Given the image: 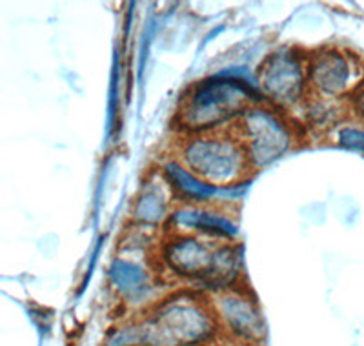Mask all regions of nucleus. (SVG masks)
I'll use <instances>...</instances> for the list:
<instances>
[{
	"label": "nucleus",
	"mask_w": 364,
	"mask_h": 346,
	"mask_svg": "<svg viewBox=\"0 0 364 346\" xmlns=\"http://www.w3.org/2000/svg\"><path fill=\"white\" fill-rule=\"evenodd\" d=\"M257 77L248 68H230L203 78L182 97L177 112L182 135L230 130L253 104H262Z\"/></svg>",
	"instance_id": "obj_1"
},
{
	"label": "nucleus",
	"mask_w": 364,
	"mask_h": 346,
	"mask_svg": "<svg viewBox=\"0 0 364 346\" xmlns=\"http://www.w3.org/2000/svg\"><path fill=\"white\" fill-rule=\"evenodd\" d=\"M139 318L144 346H203L223 339L210 297L190 288L168 293Z\"/></svg>",
	"instance_id": "obj_2"
},
{
	"label": "nucleus",
	"mask_w": 364,
	"mask_h": 346,
	"mask_svg": "<svg viewBox=\"0 0 364 346\" xmlns=\"http://www.w3.org/2000/svg\"><path fill=\"white\" fill-rule=\"evenodd\" d=\"M188 169L213 186L250 179V162L240 140L230 130L182 137L175 155Z\"/></svg>",
	"instance_id": "obj_3"
},
{
	"label": "nucleus",
	"mask_w": 364,
	"mask_h": 346,
	"mask_svg": "<svg viewBox=\"0 0 364 346\" xmlns=\"http://www.w3.org/2000/svg\"><path fill=\"white\" fill-rule=\"evenodd\" d=\"M245 148L252 169H261L281 159L295 146L297 133L291 119L269 104H253L232 126Z\"/></svg>",
	"instance_id": "obj_4"
},
{
	"label": "nucleus",
	"mask_w": 364,
	"mask_h": 346,
	"mask_svg": "<svg viewBox=\"0 0 364 346\" xmlns=\"http://www.w3.org/2000/svg\"><path fill=\"white\" fill-rule=\"evenodd\" d=\"M215 244V241L200 235L164 231L155 248L157 273L166 283H181L182 288L200 293V286L210 273Z\"/></svg>",
	"instance_id": "obj_5"
},
{
	"label": "nucleus",
	"mask_w": 364,
	"mask_h": 346,
	"mask_svg": "<svg viewBox=\"0 0 364 346\" xmlns=\"http://www.w3.org/2000/svg\"><path fill=\"white\" fill-rule=\"evenodd\" d=\"M306 61L294 48H279L262 61L257 83L266 104L284 113L304 104L310 95Z\"/></svg>",
	"instance_id": "obj_6"
},
{
	"label": "nucleus",
	"mask_w": 364,
	"mask_h": 346,
	"mask_svg": "<svg viewBox=\"0 0 364 346\" xmlns=\"http://www.w3.org/2000/svg\"><path fill=\"white\" fill-rule=\"evenodd\" d=\"M223 341L232 346H264L268 323L261 305L246 285L210 297Z\"/></svg>",
	"instance_id": "obj_7"
},
{
	"label": "nucleus",
	"mask_w": 364,
	"mask_h": 346,
	"mask_svg": "<svg viewBox=\"0 0 364 346\" xmlns=\"http://www.w3.org/2000/svg\"><path fill=\"white\" fill-rule=\"evenodd\" d=\"M108 283L120 303L146 312L164 297L166 281L135 257L119 256L108 266Z\"/></svg>",
	"instance_id": "obj_8"
},
{
	"label": "nucleus",
	"mask_w": 364,
	"mask_h": 346,
	"mask_svg": "<svg viewBox=\"0 0 364 346\" xmlns=\"http://www.w3.org/2000/svg\"><path fill=\"white\" fill-rule=\"evenodd\" d=\"M308 88L311 95L337 100L350 95L359 80L357 61L348 51L326 48L308 55Z\"/></svg>",
	"instance_id": "obj_9"
},
{
	"label": "nucleus",
	"mask_w": 364,
	"mask_h": 346,
	"mask_svg": "<svg viewBox=\"0 0 364 346\" xmlns=\"http://www.w3.org/2000/svg\"><path fill=\"white\" fill-rule=\"evenodd\" d=\"M164 231L200 235L215 243H233L239 235V223L220 204H175Z\"/></svg>",
	"instance_id": "obj_10"
},
{
	"label": "nucleus",
	"mask_w": 364,
	"mask_h": 346,
	"mask_svg": "<svg viewBox=\"0 0 364 346\" xmlns=\"http://www.w3.org/2000/svg\"><path fill=\"white\" fill-rule=\"evenodd\" d=\"M175 202L177 201H175L173 194L157 169L155 173L148 175V179L142 182L133 199L132 210H129L132 224L146 231L166 226L171 210L175 208Z\"/></svg>",
	"instance_id": "obj_11"
},
{
	"label": "nucleus",
	"mask_w": 364,
	"mask_h": 346,
	"mask_svg": "<svg viewBox=\"0 0 364 346\" xmlns=\"http://www.w3.org/2000/svg\"><path fill=\"white\" fill-rule=\"evenodd\" d=\"M159 173L173 194L177 204H220L219 186L210 184L195 175L175 155L166 157L159 166Z\"/></svg>",
	"instance_id": "obj_12"
},
{
	"label": "nucleus",
	"mask_w": 364,
	"mask_h": 346,
	"mask_svg": "<svg viewBox=\"0 0 364 346\" xmlns=\"http://www.w3.org/2000/svg\"><path fill=\"white\" fill-rule=\"evenodd\" d=\"M245 272V259H242V248L233 243H217L213 250V261L206 281L200 286L203 295H217L226 290L240 286V277Z\"/></svg>",
	"instance_id": "obj_13"
},
{
	"label": "nucleus",
	"mask_w": 364,
	"mask_h": 346,
	"mask_svg": "<svg viewBox=\"0 0 364 346\" xmlns=\"http://www.w3.org/2000/svg\"><path fill=\"white\" fill-rule=\"evenodd\" d=\"M302 106H304V117H306V124L310 128L328 130L339 126L337 122L341 119V112L339 108L336 106V100L310 93Z\"/></svg>",
	"instance_id": "obj_14"
},
{
	"label": "nucleus",
	"mask_w": 364,
	"mask_h": 346,
	"mask_svg": "<svg viewBox=\"0 0 364 346\" xmlns=\"http://www.w3.org/2000/svg\"><path fill=\"white\" fill-rule=\"evenodd\" d=\"M102 346H144V332H142L141 318L132 315L106 332Z\"/></svg>",
	"instance_id": "obj_15"
},
{
	"label": "nucleus",
	"mask_w": 364,
	"mask_h": 346,
	"mask_svg": "<svg viewBox=\"0 0 364 346\" xmlns=\"http://www.w3.org/2000/svg\"><path fill=\"white\" fill-rule=\"evenodd\" d=\"M336 142L346 152L364 155V124H341V126H337Z\"/></svg>",
	"instance_id": "obj_16"
},
{
	"label": "nucleus",
	"mask_w": 364,
	"mask_h": 346,
	"mask_svg": "<svg viewBox=\"0 0 364 346\" xmlns=\"http://www.w3.org/2000/svg\"><path fill=\"white\" fill-rule=\"evenodd\" d=\"M348 110L355 119L360 120V124H364V80L357 84L352 90V93L348 95Z\"/></svg>",
	"instance_id": "obj_17"
},
{
	"label": "nucleus",
	"mask_w": 364,
	"mask_h": 346,
	"mask_svg": "<svg viewBox=\"0 0 364 346\" xmlns=\"http://www.w3.org/2000/svg\"><path fill=\"white\" fill-rule=\"evenodd\" d=\"M203 346H232V345H228L226 341H223V339H220V341H217V342H210V345H203Z\"/></svg>",
	"instance_id": "obj_18"
}]
</instances>
